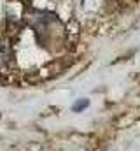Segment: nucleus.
<instances>
[{
    "label": "nucleus",
    "instance_id": "obj_1",
    "mask_svg": "<svg viewBox=\"0 0 140 151\" xmlns=\"http://www.w3.org/2000/svg\"><path fill=\"white\" fill-rule=\"evenodd\" d=\"M84 107H88V100H79V102L74 106V111H81V109H84Z\"/></svg>",
    "mask_w": 140,
    "mask_h": 151
}]
</instances>
